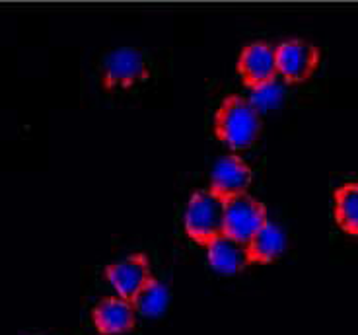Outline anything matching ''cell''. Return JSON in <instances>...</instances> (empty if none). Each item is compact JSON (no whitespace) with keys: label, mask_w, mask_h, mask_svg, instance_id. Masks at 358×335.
Instances as JSON below:
<instances>
[{"label":"cell","mask_w":358,"mask_h":335,"mask_svg":"<svg viewBox=\"0 0 358 335\" xmlns=\"http://www.w3.org/2000/svg\"><path fill=\"white\" fill-rule=\"evenodd\" d=\"M168 304H170V289L160 279H156L154 275L133 299L136 314L144 318L162 316L168 310Z\"/></svg>","instance_id":"cell-13"},{"label":"cell","mask_w":358,"mask_h":335,"mask_svg":"<svg viewBox=\"0 0 358 335\" xmlns=\"http://www.w3.org/2000/svg\"><path fill=\"white\" fill-rule=\"evenodd\" d=\"M224 211L226 201L218 197L215 191H195L183 215V227L189 238L195 244L206 248L216 236L224 234Z\"/></svg>","instance_id":"cell-3"},{"label":"cell","mask_w":358,"mask_h":335,"mask_svg":"<svg viewBox=\"0 0 358 335\" xmlns=\"http://www.w3.org/2000/svg\"><path fill=\"white\" fill-rule=\"evenodd\" d=\"M333 215L345 234L358 236V181H347L333 191Z\"/></svg>","instance_id":"cell-12"},{"label":"cell","mask_w":358,"mask_h":335,"mask_svg":"<svg viewBox=\"0 0 358 335\" xmlns=\"http://www.w3.org/2000/svg\"><path fill=\"white\" fill-rule=\"evenodd\" d=\"M267 220V207L259 199L250 195L248 191L226 201L224 234L242 242V244H248L251 236L255 234Z\"/></svg>","instance_id":"cell-4"},{"label":"cell","mask_w":358,"mask_h":335,"mask_svg":"<svg viewBox=\"0 0 358 335\" xmlns=\"http://www.w3.org/2000/svg\"><path fill=\"white\" fill-rule=\"evenodd\" d=\"M259 108L248 98L228 96L215 113V133L218 141L232 150H248L261 133Z\"/></svg>","instance_id":"cell-1"},{"label":"cell","mask_w":358,"mask_h":335,"mask_svg":"<svg viewBox=\"0 0 358 335\" xmlns=\"http://www.w3.org/2000/svg\"><path fill=\"white\" fill-rule=\"evenodd\" d=\"M150 277H152V269H150L148 257L144 254L127 255L125 259L106 267V279L109 285L115 289L121 299L131 300V302L138 294V290L150 281Z\"/></svg>","instance_id":"cell-7"},{"label":"cell","mask_w":358,"mask_h":335,"mask_svg":"<svg viewBox=\"0 0 358 335\" xmlns=\"http://www.w3.org/2000/svg\"><path fill=\"white\" fill-rule=\"evenodd\" d=\"M238 73L243 84L251 90L275 82L278 76L277 47H273L268 41L248 43L238 57Z\"/></svg>","instance_id":"cell-6"},{"label":"cell","mask_w":358,"mask_h":335,"mask_svg":"<svg viewBox=\"0 0 358 335\" xmlns=\"http://www.w3.org/2000/svg\"><path fill=\"white\" fill-rule=\"evenodd\" d=\"M253 181V172L248 164L238 156H222L210 173V190L218 197L228 201L240 193H245Z\"/></svg>","instance_id":"cell-9"},{"label":"cell","mask_w":358,"mask_h":335,"mask_svg":"<svg viewBox=\"0 0 358 335\" xmlns=\"http://www.w3.org/2000/svg\"><path fill=\"white\" fill-rule=\"evenodd\" d=\"M322 61V51L306 39H287L277 45L278 74L288 84H302L312 76Z\"/></svg>","instance_id":"cell-5"},{"label":"cell","mask_w":358,"mask_h":335,"mask_svg":"<svg viewBox=\"0 0 358 335\" xmlns=\"http://www.w3.org/2000/svg\"><path fill=\"white\" fill-rule=\"evenodd\" d=\"M92 324L101 335H123L136 324V310L127 299L108 297L92 308Z\"/></svg>","instance_id":"cell-8"},{"label":"cell","mask_w":358,"mask_h":335,"mask_svg":"<svg viewBox=\"0 0 358 335\" xmlns=\"http://www.w3.org/2000/svg\"><path fill=\"white\" fill-rule=\"evenodd\" d=\"M150 59L138 47H117L101 57L99 78L106 90H125L150 78Z\"/></svg>","instance_id":"cell-2"},{"label":"cell","mask_w":358,"mask_h":335,"mask_svg":"<svg viewBox=\"0 0 358 335\" xmlns=\"http://www.w3.org/2000/svg\"><path fill=\"white\" fill-rule=\"evenodd\" d=\"M206 257H208L210 267L222 275H236L250 265L245 244L226 234L216 236L215 240L206 245Z\"/></svg>","instance_id":"cell-10"},{"label":"cell","mask_w":358,"mask_h":335,"mask_svg":"<svg viewBox=\"0 0 358 335\" xmlns=\"http://www.w3.org/2000/svg\"><path fill=\"white\" fill-rule=\"evenodd\" d=\"M285 248H287V236L282 228L271 220H267L245 244L250 263H261V265L277 262L285 252Z\"/></svg>","instance_id":"cell-11"}]
</instances>
